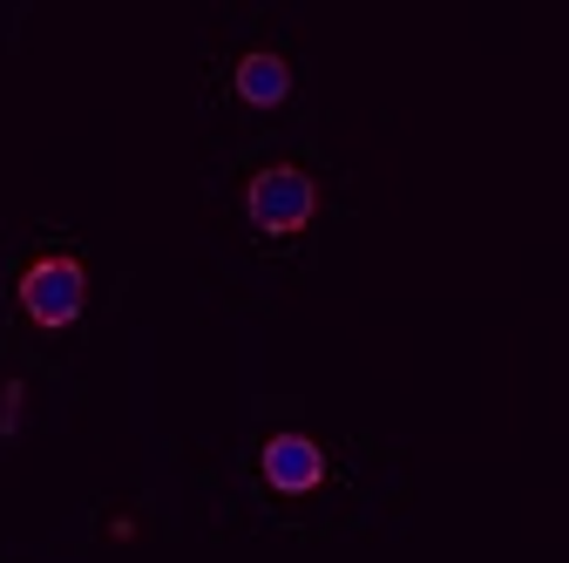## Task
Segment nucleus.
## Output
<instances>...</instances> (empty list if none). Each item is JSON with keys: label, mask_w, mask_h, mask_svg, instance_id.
Listing matches in <instances>:
<instances>
[{"label": "nucleus", "mask_w": 569, "mask_h": 563, "mask_svg": "<svg viewBox=\"0 0 569 563\" xmlns=\"http://www.w3.org/2000/svg\"><path fill=\"white\" fill-rule=\"evenodd\" d=\"M238 96L244 102H284V96H292V61H284L278 48H251V55H238Z\"/></svg>", "instance_id": "20e7f679"}, {"label": "nucleus", "mask_w": 569, "mask_h": 563, "mask_svg": "<svg viewBox=\"0 0 569 563\" xmlns=\"http://www.w3.org/2000/svg\"><path fill=\"white\" fill-rule=\"evenodd\" d=\"M319 210V184L299 170V164H264L251 184H244V218L264 231V238H292L312 225Z\"/></svg>", "instance_id": "f257e3e1"}, {"label": "nucleus", "mask_w": 569, "mask_h": 563, "mask_svg": "<svg viewBox=\"0 0 569 563\" xmlns=\"http://www.w3.org/2000/svg\"><path fill=\"white\" fill-rule=\"evenodd\" d=\"M258 462H264V482L278 488V496H312V488L326 482V448L312 435H299V428L271 435Z\"/></svg>", "instance_id": "7ed1b4c3"}, {"label": "nucleus", "mask_w": 569, "mask_h": 563, "mask_svg": "<svg viewBox=\"0 0 569 563\" xmlns=\"http://www.w3.org/2000/svg\"><path fill=\"white\" fill-rule=\"evenodd\" d=\"M82 299H89V271L82 258H68V251H48L21 271V313L34 326H68V319H82Z\"/></svg>", "instance_id": "f03ea898"}]
</instances>
